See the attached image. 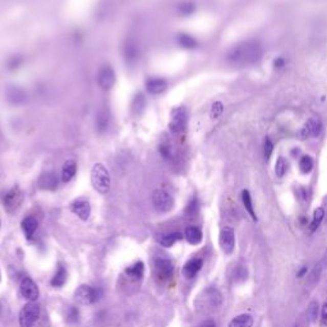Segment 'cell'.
Wrapping results in <instances>:
<instances>
[{
    "label": "cell",
    "instance_id": "e575fe53",
    "mask_svg": "<svg viewBox=\"0 0 327 327\" xmlns=\"http://www.w3.org/2000/svg\"><path fill=\"white\" fill-rule=\"evenodd\" d=\"M179 10L182 14L189 15L194 12V5H193L192 3H183V4L179 7Z\"/></svg>",
    "mask_w": 327,
    "mask_h": 327
},
{
    "label": "cell",
    "instance_id": "f35d334b",
    "mask_svg": "<svg viewBox=\"0 0 327 327\" xmlns=\"http://www.w3.org/2000/svg\"><path fill=\"white\" fill-rule=\"evenodd\" d=\"M197 210H198L197 201L193 200L192 202H190L189 205H188V207H187V213H188V215H194V213L197 212Z\"/></svg>",
    "mask_w": 327,
    "mask_h": 327
},
{
    "label": "cell",
    "instance_id": "ba28073f",
    "mask_svg": "<svg viewBox=\"0 0 327 327\" xmlns=\"http://www.w3.org/2000/svg\"><path fill=\"white\" fill-rule=\"evenodd\" d=\"M22 201H23V193L20 192V189H18V188H13V189H10L9 192L4 195L3 203H4L5 210H7L9 213H13L20 207Z\"/></svg>",
    "mask_w": 327,
    "mask_h": 327
},
{
    "label": "cell",
    "instance_id": "ac0fdd59",
    "mask_svg": "<svg viewBox=\"0 0 327 327\" xmlns=\"http://www.w3.org/2000/svg\"><path fill=\"white\" fill-rule=\"evenodd\" d=\"M185 239L192 246H198L202 242V231L197 226H188L184 233Z\"/></svg>",
    "mask_w": 327,
    "mask_h": 327
},
{
    "label": "cell",
    "instance_id": "f546056e",
    "mask_svg": "<svg viewBox=\"0 0 327 327\" xmlns=\"http://www.w3.org/2000/svg\"><path fill=\"white\" fill-rule=\"evenodd\" d=\"M299 169L303 174H308L313 169V160L311 156H303L299 160Z\"/></svg>",
    "mask_w": 327,
    "mask_h": 327
},
{
    "label": "cell",
    "instance_id": "6da1fadb",
    "mask_svg": "<svg viewBox=\"0 0 327 327\" xmlns=\"http://www.w3.org/2000/svg\"><path fill=\"white\" fill-rule=\"evenodd\" d=\"M264 55V48L258 41L248 40L236 43L226 54V60L235 67H249L258 63Z\"/></svg>",
    "mask_w": 327,
    "mask_h": 327
},
{
    "label": "cell",
    "instance_id": "b9f144b4",
    "mask_svg": "<svg viewBox=\"0 0 327 327\" xmlns=\"http://www.w3.org/2000/svg\"><path fill=\"white\" fill-rule=\"evenodd\" d=\"M198 327H216V325H215V322H213V321L207 320V321H205V322L201 323V325L198 326Z\"/></svg>",
    "mask_w": 327,
    "mask_h": 327
},
{
    "label": "cell",
    "instance_id": "8fae6325",
    "mask_svg": "<svg viewBox=\"0 0 327 327\" xmlns=\"http://www.w3.org/2000/svg\"><path fill=\"white\" fill-rule=\"evenodd\" d=\"M219 243H220L221 249L225 254H231L235 248V234L231 228H224L220 233V238H219Z\"/></svg>",
    "mask_w": 327,
    "mask_h": 327
},
{
    "label": "cell",
    "instance_id": "277c9868",
    "mask_svg": "<svg viewBox=\"0 0 327 327\" xmlns=\"http://www.w3.org/2000/svg\"><path fill=\"white\" fill-rule=\"evenodd\" d=\"M101 292L100 289H95V288L90 287V285H81L77 288L74 292V299L79 303V304H92V303L97 302L100 299Z\"/></svg>",
    "mask_w": 327,
    "mask_h": 327
},
{
    "label": "cell",
    "instance_id": "4316f807",
    "mask_svg": "<svg viewBox=\"0 0 327 327\" xmlns=\"http://www.w3.org/2000/svg\"><path fill=\"white\" fill-rule=\"evenodd\" d=\"M143 107H145V97L142 94L136 95L132 101V114L140 115L143 112Z\"/></svg>",
    "mask_w": 327,
    "mask_h": 327
},
{
    "label": "cell",
    "instance_id": "484cf974",
    "mask_svg": "<svg viewBox=\"0 0 327 327\" xmlns=\"http://www.w3.org/2000/svg\"><path fill=\"white\" fill-rule=\"evenodd\" d=\"M178 42L182 48L184 49H194L197 46V41H195L194 37H192L190 35H187V33H180L178 36Z\"/></svg>",
    "mask_w": 327,
    "mask_h": 327
},
{
    "label": "cell",
    "instance_id": "cb8c5ba5",
    "mask_svg": "<svg viewBox=\"0 0 327 327\" xmlns=\"http://www.w3.org/2000/svg\"><path fill=\"white\" fill-rule=\"evenodd\" d=\"M8 100L12 101L13 104H20L26 100V94L18 87H10L8 90Z\"/></svg>",
    "mask_w": 327,
    "mask_h": 327
},
{
    "label": "cell",
    "instance_id": "603a6c76",
    "mask_svg": "<svg viewBox=\"0 0 327 327\" xmlns=\"http://www.w3.org/2000/svg\"><path fill=\"white\" fill-rule=\"evenodd\" d=\"M183 235L180 233H178V231H175V233H170V234H165V235H163L160 238V244L163 247H165V248H170V247L174 246L175 243H177L178 241H182Z\"/></svg>",
    "mask_w": 327,
    "mask_h": 327
},
{
    "label": "cell",
    "instance_id": "9a60e30c",
    "mask_svg": "<svg viewBox=\"0 0 327 327\" xmlns=\"http://www.w3.org/2000/svg\"><path fill=\"white\" fill-rule=\"evenodd\" d=\"M58 183V177L54 172H43L38 179V187L45 190H55Z\"/></svg>",
    "mask_w": 327,
    "mask_h": 327
},
{
    "label": "cell",
    "instance_id": "8d00e7d4",
    "mask_svg": "<svg viewBox=\"0 0 327 327\" xmlns=\"http://www.w3.org/2000/svg\"><path fill=\"white\" fill-rule=\"evenodd\" d=\"M272 151H274V145H272L271 140H269V138H267V140L265 141V158H266L267 160L271 158Z\"/></svg>",
    "mask_w": 327,
    "mask_h": 327
},
{
    "label": "cell",
    "instance_id": "836d02e7",
    "mask_svg": "<svg viewBox=\"0 0 327 327\" xmlns=\"http://www.w3.org/2000/svg\"><path fill=\"white\" fill-rule=\"evenodd\" d=\"M223 104H221L220 101L215 102V104L212 105V107H211V118H213V119L219 118L221 115V113H223Z\"/></svg>",
    "mask_w": 327,
    "mask_h": 327
},
{
    "label": "cell",
    "instance_id": "5bb4252c",
    "mask_svg": "<svg viewBox=\"0 0 327 327\" xmlns=\"http://www.w3.org/2000/svg\"><path fill=\"white\" fill-rule=\"evenodd\" d=\"M203 261L201 258H192L188 262H185V265L183 266V275H184L187 279H193L195 275L200 272V270L202 269Z\"/></svg>",
    "mask_w": 327,
    "mask_h": 327
},
{
    "label": "cell",
    "instance_id": "ee69618b",
    "mask_svg": "<svg viewBox=\"0 0 327 327\" xmlns=\"http://www.w3.org/2000/svg\"><path fill=\"white\" fill-rule=\"evenodd\" d=\"M0 311H2V304H0Z\"/></svg>",
    "mask_w": 327,
    "mask_h": 327
},
{
    "label": "cell",
    "instance_id": "8992f818",
    "mask_svg": "<svg viewBox=\"0 0 327 327\" xmlns=\"http://www.w3.org/2000/svg\"><path fill=\"white\" fill-rule=\"evenodd\" d=\"M155 272L156 276L165 281V280H169L170 277L174 274V264L170 258L165 256H158L155 258Z\"/></svg>",
    "mask_w": 327,
    "mask_h": 327
},
{
    "label": "cell",
    "instance_id": "f6af8a7d",
    "mask_svg": "<svg viewBox=\"0 0 327 327\" xmlns=\"http://www.w3.org/2000/svg\"><path fill=\"white\" fill-rule=\"evenodd\" d=\"M0 226H2V220H0Z\"/></svg>",
    "mask_w": 327,
    "mask_h": 327
},
{
    "label": "cell",
    "instance_id": "d6986e66",
    "mask_svg": "<svg viewBox=\"0 0 327 327\" xmlns=\"http://www.w3.org/2000/svg\"><path fill=\"white\" fill-rule=\"evenodd\" d=\"M143 274H145V264L141 261L136 262L132 266L125 269V275L132 280H140L142 279Z\"/></svg>",
    "mask_w": 327,
    "mask_h": 327
},
{
    "label": "cell",
    "instance_id": "f1b7e54d",
    "mask_svg": "<svg viewBox=\"0 0 327 327\" xmlns=\"http://www.w3.org/2000/svg\"><path fill=\"white\" fill-rule=\"evenodd\" d=\"M66 320L68 323H72V325H74V323H77L79 321V311L77 307H73V306H71V307L67 308L66 311Z\"/></svg>",
    "mask_w": 327,
    "mask_h": 327
},
{
    "label": "cell",
    "instance_id": "bcb514c9",
    "mask_svg": "<svg viewBox=\"0 0 327 327\" xmlns=\"http://www.w3.org/2000/svg\"><path fill=\"white\" fill-rule=\"evenodd\" d=\"M0 280H2V275H0Z\"/></svg>",
    "mask_w": 327,
    "mask_h": 327
},
{
    "label": "cell",
    "instance_id": "7bdbcfd3",
    "mask_svg": "<svg viewBox=\"0 0 327 327\" xmlns=\"http://www.w3.org/2000/svg\"><path fill=\"white\" fill-rule=\"evenodd\" d=\"M306 272H307V267H303V269L299 271V274H298V277H303Z\"/></svg>",
    "mask_w": 327,
    "mask_h": 327
},
{
    "label": "cell",
    "instance_id": "74e56055",
    "mask_svg": "<svg viewBox=\"0 0 327 327\" xmlns=\"http://www.w3.org/2000/svg\"><path fill=\"white\" fill-rule=\"evenodd\" d=\"M96 125L97 127H99V129H101V130H104V129H106L107 128V117L106 115H99V118H97V120H96Z\"/></svg>",
    "mask_w": 327,
    "mask_h": 327
},
{
    "label": "cell",
    "instance_id": "d6a6232c",
    "mask_svg": "<svg viewBox=\"0 0 327 327\" xmlns=\"http://www.w3.org/2000/svg\"><path fill=\"white\" fill-rule=\"evenodd\" d=\"M308 316H310L311 321H316L318 317V303L312 302L308 307Z\"/></svg>",
    "mask_w": 327,
    "mask_h": 327
},
{
    "label": "cell",
    "instance_id": "3957f363",
    "mask_svg": "<svg viewBox=\"0 0 327 327\" xmlns=\"http://www.w3.org/2000/svg\"><path fill=\"white\" fill-rule=\"evenodd\" d=\"M40 307L35 302H30L20 310L18 321L20 327H33L40 318Z\"/></svg>",
    "mask_w": 327,
    "mask_h": 327
},
{
    "label": "cell",
    "instance_id": "1f68e13d",
    "mask_svg": "<svg viewBox=\"0 0 327 327\" xmlns=\"http://www.w3.org/2000/svg\"><path fill=\"white\" fill-rule=\"evenodd\" d=\"M125 50H127V53H125V55H127V59H132V60H135V59H137L138 56V49L136 45H130V43H128L127 48H125Z\"/></svg>",
    "mask_w": 327,
    "mask_h": 327
},
{
    "label": "cell",
    "instance_id": "7402d4cb",
    "mask_svg": "<svg viewBox=\"0 0 327 327\" xmlns=\"http://www.w3.org/2000/svg\"><path fill=\"white\" fill-rule=\"evenodd\" d=\"M229 327H253V318L249 315L236 316L230 321Z\"/></svg>",
    "mask_w": 327,
    "mask_h": 327
},
{
    "label": "cell",
    "instance_id": "83f0119b",
    "mask_svg": "<svg viewBox=\"0 0 327 327\" xmlns=\"http://www.w3.org/2000/svg\"><path fill=\"white\" fill-rule=\"evenodd\" d=\"M323 217H325V210L322 207H318L317 210L313 213L312 223H311V231H316L318 229V226L322 223Z\"/></svg>",
    "mask_w": 327,
    "mask_h": 327
},
{
    "label": "cell",
    "instance_id": "ffe728a7",
    "mask_svg": "<svg viewBox=\"0 0 327 327\" xmlns=\"http://www.w3.org/2000/svg\"><path fill=\"white\" fill-rule=\"evenodd\" d=\"M77 172V164L73 160L66 161L63 165V169H61V180L64 183L71 182L74 178Z\"/></svg>",
    "mask_w": 327,
    "mask_h": 327
},
{
    "label": "cell",
    "instance_id": "ab89813d",
    "mask_svg": "<svg viewBox=\"0 0 327 327\" xmlns=\"http://www.w3.org/2000/svg\"><path fill=\"white\" fill-rule=\"evenodd\" d=\"M321 322L322 325L327 327V303H325L322 307V312H321Z\"/></svg>",
    "mask_w": 327,
    "mask_h": 327
},
{
    "label": "cell",
    "instance_id": "7a4b0ae2",
    "mask_svg": "<svg viewBox=\"0 0 327 327\" xmlns=\"http://www.w3.org/2000/svg\"><path fill=\"white\" fill-rule=\"evenodd\" d=\"M91 183L95 190H97L101 194H106L110 190L112 179H110L109 171H107V169L102 164L97 163L92 167Z\"/></svg>",
    "mask_w": 327,
    "mask_h": 327
},
{
    "label": "cell",
    "instance_id": "60d3db41",
    "mask_svg": "<svg viewBox=\"0 0 327 327\" xmlns=\"http://www.w3.org/2000/svg\"><path fill=\"white\" fill-rule=\"evenodd\" d=\"M274 66H275V68L281 69L282 67H285V59L284 58H277L276 60L274 61Z\"/></svg>",
    "mask_w": 327,
    "mask_h": 327
},
{
    "label": "cell",
    "instance_id": "7c38bea8",
    "mask_svg": "<svg viewBox=\"0 0 327 327\" xmlns=\"http://www.w3.org/2000/svg\"><path fill=\"white\" fill-rule=\"evenodd\" d=\"M322 132V123H321L320 119L317 118H312V119L308 120L307 123L303 127L302 132H300V136H302L303 140L310 137H318Z\"/></svg>",
    "mask_w": 327,
    "mask_h": 327
},
{
    "label": "cell",
    "instance_id": "9c48e42d",
    "mask_svg": "<svg viewBox=\"0 0 327 327\" xmlns=\"http://www.w3.org/2000/svg\"><path fill=\"white\" fill-rule=\"evenodd\" d=\"M117 82V76H115L114 69L110 66L101 67V69L97 73V83L102 90H110Z\"/></svg>",
    "mask_w": 327,
    "mask_h": 327
},
{
    "label": "cell",
    "instance_id": "4dcf8cb0",
    "mask_svg": "<svg viewBox=\"0 0 327 327\" xmlns=\"http://www.w3.org/2000/svg\"><path fill=\"white\" fill-rule=\"evenodd\" d=\"M288 170V163L285 161L284 158H279L277 159L276 164H275V172L279 178H282L285 175Z\"/></svg>",
    "mask_w": 327,
    "mask_h": 327
},
{
    "label": "cell",
    "instance_id": "e0dca14e",
    "mask_svg": "<svg viewBox=\"0 0 327 327\" xmlns=\"http://www.w3.org/2000/svg\"><path fill=\"white\" fill-rule=\"evenodd\" d=\"M166 81L163 78H150L146 82V87H147V91L151 95H159L161 92H164L166 90Z\"/></svg>",
    "mask_w": 327,
    "mask_h": 327
},
{
    "label": "cell",
    "instance_id": "4fadbf2b",
    "mask_svg": "<svg viewBox=\"0 0 327 327\" xmlns=\"http://www.w3.org/2000/svg\"><path fill=\"white\" fill-rule=\"evenodd\" d=\"M71 210L74 215H77L83 221L89 220L90 215H91V205H90L89 201L86 200L74 201L71 205Z\"/></svg>",
    "mask_w": 327,
    "mask_h": 327
},
{
    "label": "cell",
    "instance_id": "2e32d148",
    "mask_svg": "<svg viewBox=\"0 0 327 327\" xmlns=\"http://www.w3.org/2000/svg\"><path fill=\"white\" fill-rule=\"evenodd\" d=\"M20 226H22L23 234L26 235V238L32 239L33 234L36 233V230H37L38 228V221L36 220V217H33V216H27V217H25L22 220Z\"/></svg>",
    "mask_w": 327,
    "mask_h": 327
},
{
    "label": "cell",
    "instance_id": "44dd1931",
    "mask_svg": "<svg viewBox=\"0 0 327 327\" xmlns=\"http://www.w3.org/2000/svg\"><path fill=\"white\" fill-rule=\"evenodd\" d=\"M66 281H67V270L66 267L59 265L58 270H56V272L54 274L50 284L53 285L54 288H61L64 284H66Z\"/></svg>",
    "mask_w": 327,
    "mask_h": 327
},
{
    "label": "cell",
    "instance_id": "52a82bcc",
    "mask_svg": "<svg viewBox=\"0 0 327 327\" xmlns=\"http://www.w3.org/2000/svg\"><path fill=\"white\" fill-rule=\"evenodd\" d=\"M19 292L20 295L28 302H36L38 299V295H40V290H38L36 282L31 277L27 276L20 280Z\"/></svg>",
    "mask_w": 327,
    "mask_h": 327
},
{
    "label": "cell",
    "instance_id": "5b68a950",
    "mask_svg": "<svg viewBox=\"0 0 327 327\" xmlns=\"http://www.w3.org/2000/svg\"><path fill=\"white\" fill-rule=\"evenodd\" d=\"M152 203L154 207L159 211V212H170L174 208V198L170 193L165 192L163 189H158L154 192L152 194Z\"/></svg>",
    "mask_w": 327,
    "mask_h": 327
},
{
    "label": "cell",
    "instance_id": "30bf717a",
    "mask_svg": "<svg viewBox=\"0 0 327 327\" xmlns=\"http://www.w3.org/2000/svg\"><path fill=\"white\" fill-rule=\"evenodd\" d=\"M187 125V113L184 107H177L171 113V120L169 123V128L172 133H180L184 130Z\"/></svg>",
    "mask_w": 327,
    "mask_h": 327
},
{
    "label": "cell",
    "instance_id": "d590c367",
    "mask_svg": "<svg viewBox=\"0 0 327 327\" xmlns=\"http://www.w3.org/2000/svg\"><path fill=\"white\" fill-rule=\"evenodd\" d=\"M234 279H235L236 281H244V280H247V270L244 269V267L239 266L238 269L235 270V272H234Z\"/></svg>",
    "mask_w": 327,
    "mask_h": 327
},
{
    "label": "cell",
    "instance_id": "d4e9b609",
    "mask_svg": "<svg viewBox=\"0 0 327 327\" xmlns=\"http://www.w3.org/2000/svg\"><path fill=\"white\" fill-rule=\"evenodd\" d=\"M242 200H243V205L246 207V210L248 211V213L251 215V217L253 219L254 221H257V215L253 210V203H252V197H251V193L248 190H243L242 192Z\"/></svg>",
    "mask_w": 327,
    "mask_h": 327
}]
</instances>
